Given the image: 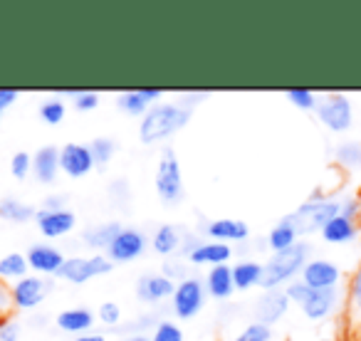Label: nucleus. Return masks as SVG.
Returning <instances> with one entry per match:
<instances>
[{"label": "nucleus", "mask_w": 361, "mask_h": 341, "mask_svg": "<svg viewBox=\"0 0 361 341\" xmlns=\"http://www.w3.org/2000/svg\"><path fill=\"white\" fill-rule=\"evenodd\" d=\"M55 324H57V329L65 331V334L80 336V334L92 331V326L97 324V314L87 309V306H67V309L57 311Z\"/></svg>", "instance_id": "20"}, {"label": "nucleus", "mask_w": 361, "mask_h": 341, "mask_svg": "<svg viewBox=\"0 0 361 341\" xmlns=\"http://www.w3.org/2000/svg\"><path fill=\"white\" fill-rule=\"evenodd\" d=\"M231 341H272V326L260 324L252 319L250 324H245Z\"/></svg>", "instance_id": "36"}, {"label": "nucleus", "mask_w": 361, "mask_h": 341, "mask_svg": "<svg viewBox=\"0 0 361 341\" xmlns=\"http://www.w3.org/2000/svg\"><path fill=\"white\" fill-rule=\"evenodd\" d=\"M300 280L310 290H336L341 282V270L326 257H310V262L302 270Z\"/></svg>", "instance_id": "13"}, {"label": "nucleus", "mask_w": 361, "mask_h": 341, "mask_svg": "<svg viewBox=\"0 0 361 341\" xmlns=\"http://www.w3.org/2000/svg\"><path fill=\"white\" fill-rule=\"evenodd\" d=\"M310 287L305 285L302 280H295V282H290V285L285 287V294H287V299L292 302V304H297V306H302V302L310 297Z\"/></svg>", "instance_id": "42"}, {"label": "nucleus", "mask_w": 361, "mask_h": 341, "mask_svg": "<svg viewBox=\"0 0 361 341\" xmlns=\"http://www.w3.org/2000/svg\"><path fill=\"white\" fill-rule=\"evenodd\" d=\"M188 230H183L180 225H173V223H166V225L156 228V232L151 235V250L161 257H173L180 255L183 250V242H186Z\"/></svg>", "instance_id": "19"}, {"label": "nucleus", "mask_w": 361, "mask_h": 341, "mask_svg": "<svg viewBox=\"0 0 361 341\" xmlns=\"http://www.w3.org/2000/svg\"><path fill=\"white\" fill-rule=\"evenodd\" d=\"M297 242H300V235H297L285 221H277L265 237V245L270 252H282V250H287V247L297 245Z\"/></svg>", "instance_id": "29"}, {"label": "nucleus", "mask_w": 361, "mask_h": 341, "mask_svg": "<svg viewBox=\"0 0 361 341\" xmlns=\"http://www.w3.org/2000/svg\"><path fill=\"white\" fill-rule=\"evenodd\" d=\"M208 302V292L206 285H203V277H186V280L176 282L173 297H171V314L180 321H191L196 319L198 314L203 311Z\"/></svg>", "instance_id": "5"}, {"label": "nucleus", "mask_w": 361, "mask_h": 341, "mask_svg": "<svg viewBox=\"0 0 361 341\" xmlns=\"http://www.w3.org/2000/svg\"><path fill=\"white\" fill-rule=\"evenodd\" d=\"M27 267H30L32 275L40 277H57L65 265L67 255L55 245H47V242H35V245L27 247L25 252Z\"/></svg>", "instance_id": "12"}, {"label": "nucleus", "mask_w": 361, "mask_h": 341, "mask_svg": "<svg viewBox=\"0 0 361 341\" xmlns=\"http://www.w3.org/2000/svg\"><path fill=\"white\" fill-rule=\"evenodd\" d=\"M109 198L116 203V198H121V203L129 201V183H126V178H116V181H111L109 186Z\"/></svg>", "instance_id": "45"}, {"label": "nucleus", "mask_w": 361, "mask_h": 341, "mask_svg": "<svg viewBox=\"0 0 361 341\" xmlns=\"http://www.w3.org/2000/svg\"><path fill=\"white\" fill-rule=\"evenodd\" d=\"M116 106H119L124 114H129V116H144L146 111L151 109L149 106V101L141 97V92L139 89H126V92H119L116 94Z\"/></svg>", "instance_id": "34"}, {"label": "nucleus", "mask_w": 361, "mask_h": 341, "mask_svg": "<svg viewBox=\"0 0 361 341\" xmlns=\"http://www.w3.org/2000/svg\"><path fill=\"white\" fill-rule=\"evenodd\" d=\"M97 321H99L102 326H106V329H119L121 326V306L116 304L114 299L102 302L99 309H97Z\"/></svg>", "instance_id": "37"}, {"label": "nucleus", "mask_w": 361, "mask_h": 341, "mask_svg": "<svg viewBox=\"0 0 361 341\" xmlns=\"http://www.w3.org/2000/svg\"><path fill=\"white\" fill-rule=\"evenodd\" d=\"M60 170L72 181L90 176L92 170H94V159H92L90 144L67 141L65 146H60Z\"/></svg>", "instance_id": "11"}, {"label": "nucleus", "mask_w": 361, "mask_h": 341, "mask_svg": "<svg viewBox=\"0 0 361 341\" xmlns=\"http://www.w3.org/2000/svg\"><path fill=\"white\" fill-rule=\"evenodd\" d=\"M151 245V237L146 235L141 228H121L119 235L111 240V245L106 247L104 255L109 257L114 265H129V262L139 260L141 255L146 252V247Z\"/></svg>", "instance_id": "9"}, {"label": "nucleus", "mask_w": 361, "mask_h": 341, "mask_svg": "<svg viewBox=\"0 0 361 341\" xmlns=\"http://www.w3.org/2000/svg\"><path fill=\"white\" fill-rule=\"evenodd\" d=\"M176 290V282H171L164 272H144V275L136 280V297H139L144 304H164L166 299L171 302Z\"/></svg>", "instance_id": "14"}, {"label": "nucleus", "mask_w": 361, "mask_h": 341, "mask_svg": "<svg viewBox=\"0 0 361 341\" xmlns=\"http://www.w3.org/2000/svg\"><path fill=\"white\" fill-rule=\"evenodd\" d=\"M282 341H297V339H292V336H287V339H282Z\"/></svg>", "instance_id": "52"}, {"label": "nucleus", "mask_w": 361, "mask_h": 341, "mask_svg": "<svg viewBox=\"0 0 361 341\" xmlns=\"http://www.w3.org/2000/svg\"><path fill=\"white\" fill-rule=\"evenodd\" d=\"M11 314H16V311H13V302H11V285L0 280V319H6V316H11Z\"/></svg>", "instance_id": "44"}, {"label": "nucleus", "mask_w": 361, "mask_h": 341, "mask_svg": "<svg viewBox=\"0 0 361 341\" xmlns=\"http://www.w3.org/2000/svg\"><path fill=\"white\" fill-rule=\"evenodd\" d=\"M57 173L60 170V149L52 144L40 146V149L32 154V176L35 181H40L42 186H52L57 181Z\"/></svg>", "instance_id": "18"}, {"label": "nucleus", "mask_w": 361, "mask_h": 341, "mask_svg": "<svg viewBox=\"0 0 361 341\" xmlns=\"http://www.w3.org/2000/svg\"><path fill=\"white\" fill-rule=\"evenodd\" d=\"M154 188L159 201L166 208H176L183 196H186V183H183V168H180V159L171 146H164L156 163L154 173Z\"/></svg>", "instance_id": "4"}, {"label": "nucleus", "mask_w": 361, "mask_h": 341, "mask_svg": "<svg viewBox=\"0 0 361 341\" xmlns=\"http://www.w3.org/2000/svg\"><path fill=\"white\" fill-rule=\"evenodd\" d=\"M317 341H334V339H317Z\"/></svg>", "instance_id": "53"}, {"label": "nucleus", "mask_w": 361, "mask_h": 341, "mask_svg": "<svg viewBox=\"0 0 361 341\" xmlns=\"http://www.w3.org/2000/svg\"><path fill=\"white\" fill-rule=\"evenodd\" d=\"M198 232L206 235L208 240L226 242V245H240V242H247V237H250V225L245 221H238V218H211V221L201 223Z\"/></svg>", "instance_id": "10"}, {"label": "nucleus", "mask_w": 361, "mask_h": 341, "mask_svg": "<svg viewBox=\"0 0 361 341\" xmlns=\"http://www.w3.org/2000/svg\"><path fill=\"white\" fill-rule=\"evenodd\" d=\"M208 97L206 89H191V92H178V104L188 106V109L193 111V106H198L203 99Z\"/></svg>", "instance_id": "43"}, {"label": "nucleus", "mask_w": 361, "mask_h": 341, "mask_svg": "<svg viewBox=\"0 0 361 341\" xmlns=\"http://www.w3.org/2000/svg\"><path fill=\"white\" fill-rule=\"evenodd\" d=\"M233 282L235 292H247L252 287H260L262 282V262L252 257H243L233 265Z\"/></svg>", "instance_id": "25"}, {"label": "nucleus", "mask_w": 361, "mask_h": 341, "mask_svg": "<svg viewBox=\"0 0 361 341\" xmlns=\"http://www.w3.org/2000/svg\"><path fill=\"white\" fill-rule=\"evenodd\" d=\"M37 114H40V119L45 121L47 126H60L67 116V101L62 99V97L52 94L37 106Z\"/></svg>", "instance_id": "33"}, {"label": "nucleus", "mask_w": 361, "mask_h": 341, "mask_svg": "<svg viewBox=\"0 0 361 341\" xmlns=\"http://www.w3.org/2000/svg\"><path fill=\"white\" fill-rule=\"evenodd\" d=\"M344 316H346L349 329H359L361 326V262H359V267H356L354 275H351L349 292H346Z\"/></svg>", "instance_id": "27"}, {"label": "nucleus", "mask_w": 361, "mask_h": 341, "mask_svg": "<svg viewBox=\"0 0 361 341\" xmlns=\"http://www.w3.org/2000/svg\"><path fill=\"white\" fill-rule=\"evenodd\" d=\"M161 272H164L166 277H169L171 282L176 280H186V277H191V265H188V260H178V257H166L164 265H161Z\"/></svg>", "instance_id": "39"}, {"label": "nucleus", "mask_w": 361, "mask_h": 341, "mask_svg": "<svg viewBox=\"0 0 361 341\" xmlns=\"http://www.w3.org/2000/svg\"><path fill=\"white\" fill-rule=\"evenodd\" d=\"M114 270V262L104 255V252H92V255H72L65 260L60 270V280L70 282V285H87V282L104 277Z\"/></svg>", "instance_id": "7"}, {"label": "nucleus", "mask_w": 361, "mask_h": 341, "mask_svg": "<svg viewBox=\"0 0 361 341\" xmlns=\"http://www.w3.org/2000/svg\"><path fill=\"white\" fill-rule=\"evenodd\" d=\"M42 211H67V196L65 193H50V196H45Z\"/></svg>", "instance_id": "46"}, {"label": "nucleus", "mask_w": 361, "mask_h": 341, "mask_svg": "<svg viewBox=\"0 0 361 341\" xmlns=\"http://www.w3.org/2000/svg\"><path fill=\"white\" fill-rule=\"evenodd\" d=\"M191 267H216V265H228L233 260V245L216 240H201V245L193 247L186 255Z\"/></svg>", "instance_id": "17"}, {"label": "nucleus", "mask_w": 361, "mask_h": 341, "mask_svg": "<svg viewBox=\"0 0 361 341\" xmlns=\"http://www.w3.org/2000/svg\"><path fill=\"white\" fill-rule=\"evenodd\" d=\"M11 176L18 181H25L27 176H32V154L27 151H18L11 159Z\"/></svg>", "instance_id": "40"}, {"label": "nucleus", "mask_w": 361, "mask_h": 341, "mask_svg": "<svg viewBox=\"0 0 361 341\" xmlns=\"http://www.w3.org/2000/svg\"><path fill=\"white\" fill-rule=\"evenodd\" d=\"M193 111L178 101H159L139 121V141L144 146H154L183 131L191 121Z\"/></svg>", "instance_id": "1"}, {"label": "nucleus", "mask_w": 361, "mask_h": 341, "mask_svg": "<svg viewBox=\"0 0 361 341\" xmlns=\"http://www.w3.org/2000/svg\"><path fill=\"white\" fill-rule=\"evenodd\" d=\"M285 97H287V101H290L292 106H297V109H302V111H314L317 109V101H319V97H317L314 92H312V89H302V87L287 89Z\"/></svg>", "instance_id": "38"}, {"label": "nucleus", "mask_w": 361, "mask_h": 341, "mask_svg": "<svg viewBox=\"0 0 361 341\" xmlns=\"http://www.w3.org/2000/svg\"><path fill=\"white\" fill-rule=\"evenodd\" d=\"M52 292V280L40 275H27L23 280L11 285V302L13 311H35L42 302L47 299V294Z\"/></svg>", "instance_id": "8"}, {"label": "nucleus", "mask_w": 361, "mask_h": 341, "mask_svg": "<svg viewBox=\"0 0 361 341\" xmlns=\"http://www.w3.org/2000/svg\"><path fill=\"white\" fill-rule=\"evenodd\" d=\"M124 341H151V336L149 334H129V336H124Z\"/></svg>", "instance_id": "51"}, {"label": "nucleus", "mask_w": 361, "mask_h": 341, "mask_svg": "<svg viewBox=\"0 0 361 341\" xmlns=\"http://www.w3.org/2000/svg\"><path fill=\"white\" fill-rule=\"evenodd\" d=\"M361 213V201L359 198H346V201H341V216L351 218V221H356Z\"/></svg>", "instance_id": "48"}, {"label": "nucleus", "mask_w": 361, "mask_h": 341, "mask_svg": "<svg viewBox=\"0 0 361 341\" xmlns=\"http://www.w3.org/2000/svg\"><path fill=\"white\" fill-rule=\"evenodd\" d=\"M336 304H339V290H312L300 309L310 321H322L336 309Z\"/></svg>", "instance_id": "22"}, {"label": "nucleus", "mask_w": 361, "mask_h": 341, "mask_svg": "<svg viewBox=\"0 0 361 341\" xmlns=\"http://www.w3.org/2000/svg\"><path fill=\"white\" fill-rule=\"evenodd\" d=\"M139 92H141V97L149 101V106L159 104V101L164 99V89H159V87H141Z\"/></svg>", "instance_id": "49"}, {"label": "nucleus", "mask_w": 361, "mask_h": 341, "mask_svg": "<svg viewBox=\"0 0 361 341\" xmlns=\"http://www.w3.org/2000/svg\"><path fill=\"white\" fill-rule=\"evenodd\" d=\"M3 114H6V111H3V109H0V119H3Z\"/></svg>", "instance_id": "54"}, {"label": "nucleus", "mask_w": 361, "mask_h": 341, "mask_svg": "<svg viewBox=\"0 0 361 341\" xmlns=\"http://www.w3.org/2000/svg\"><path fill=\"white\" fill-rule=\"evenodd\" d=\"M341 213V201L331 196H312L307 198L302 206H297L292 213L282 216L280 221H285L292 230L300 237L312 235V232H322V228L336 218Z\"/></svg>", "instance_id": "3"}, {"label": "nucleus", "mask_w": 361, "mask_h": 341, "mask_svg": "<svg viewBox=\"0 0 361 341\" xmlns=\"http://www.w3.org/2000/svg\"><path fill=\"white\" fill-rule=\"evenodd\" d=\"M57 97H70L72 99V106H75L77 111H82V114H90V111L99 109L102 104V94L94 89H60L55 92Z\"/></svg>", "instance_id": "30"}, {"label": "nucleus", "mask_w": 361, "mask_h": 341, "mask_svg": "<svg viewBox=\"0 0 361 341\" xmlns=\"http://www.w3.org/2000/svg\"><path fill=\"white\" fill-rule=\"evenodd\" d=\"M35 225L47 240H60V237L70 235L77 228V213L75 211H37Z\"/></svg>", "instance_id": "15"}, {"label": "nucleus", "mask_w": 361, "mask_h": 341, "mask_svg": "<svg viewBox=\"0 0 361 341\" xmlns=\"http://www.w3.org/2000/svg\"><path fill=\"white\" fill-rule=\"evenodd\" d=\"M359 230H361L359 223L339 213V216L331 218V221L322 228L319 235L326 245H349V242H354L356 237H359Z\"/></svg>", "instance_id": "23"}, {"label": "nucleus", "mask_w": 361, "mask_h": 341, "mask_svg": "<svg viewBox=\"0 0 361 341\" xmlns=\"http://www.w3.org/2000/svg\"><path fill=\"white\" fill-rule=\"evenodd\" d=\"M314 114L319 124L329 129L331 134H344L354 124V104L341 92H326L324 97H319Z\"/></svg>", "instance_id": "6"}, {"label": "nucleus", "mask_w": 361, "mask_h": 341, "mask_svg": "<svg viewBox=\"0 0 361 341\" xmlns=\"http://www.w3.org/2000/svg\"><path fill=\"white\" fill-rule=\"evenodd\" d=\"M70 341H109V339H106V334H102V331H87V334H80Z\"/></svg>", "instance_id": "50"}, {"label": "nucleus", "mask_w": 361, "mask_h": 341, "mask_svg": "<svg viewBox=\"0 0 361 341\" xmlns=\"http://www.w3.org/2000/svg\"><path fill=\"white\" fill-rule=\"evenodd\" d=\"M30 275V267H27L25 252H6L0 257V280L13 285V282L23 280V277Z\"/></svg>", "instance_id": "28"}, {"label": "nucleus", "mask_w": 361, "mask_h": 341, "mask_svg": "<svg viewBox=\"0 0 361 341\" xmlns=\"http://www.w3.org/2000/svg\"><path fill=\"white\" fill-rule=\"evenodd\" d=\"M203 285H206L208 299L226 302L235 292V282H233V265H216L208 267L206 277H203Z\"/></svg>", "instance_id": "21"}, {"label": "nucleus", "mask_w": 361, "mask_h": 341, "mask_svg": "<svg viewBox=\"0 0 361 341\" xmlns=\"http://www.w3.org/2000/svg\"><path fill=\"white\" fill-rule=\"evenodd\" d=\"M20 99V92L18 89H8V87H0V109L8 111L16 101Z\"/></svg>", "instance_id": "47"}, {"label": "nucleus", "mask_w": 361, "mask_h": 341, "mask_svg": "<svg viewBox=\"0 0 361 341\" xmlns=\"http://www.w3.org/2000/svg\"><path fill=\"white\" fill-rule=\"evenodd\" d=\"M149 336L151 341H186V334H183L180 324L173 319H161Z\"/></svg>", "instance_id": "35"}, {"label": "nucleus", "mask_w": 361, "mask_h": 341, "mask_svg": "<svg viewBox=\"0 0 361 341\" xmlns=\"http://www.w3.org/2000/svg\"><path fill=\"white\" fill-rule=\"evenodd\" d=\"M35 216H37V208L25 201H20V198H16V196L0 198V221L16 223V225H25V223L35 221Z\"/></svg>", "instance_id": "26"}, {"label": "nucleus", "mask_w": 361, "mask_h": 341, "mask_svg": "<svg viewBox=\"0 0 361 341\" xmlns=\"http://www.w3.org/2000/svg\"><path fill=\"white\" fill-rule=\"evenodd\" d=\"M290 304H292V302L287 299L285 290H267V292H262V294L257 297L255 306H252V314H255V321L272 326L287 314Z\"/></svg>", "instance_id": "16"}, {"label": "nucleus", "mask_w": 361, "mask_h": 341, "mask_svg": "<svg viewBox=\"0 0 361 341\" xmlns=\"http://www.w3.org/2000/svg\"><path fill=\"white\" fill-rule=\"evenodd\" d=\"M121 228H124V223L121 221L97 223V225H90L85 232H82V242L94 252H106V247H109L111 240L119 235Z\"/></svg>", "instance_id": "24"}, {"label": "nucleus", "mask_w": 361, "mask_h": 341, "mask_svg": "<svg viewBox=\"0 0 361 341\" xmlns=\"http://www.w3.org/2000/svg\"><path fill=\"white\" fill-rule=\"evenodd\" d=\"M310 242L300 240L297 245L287 247L282 252H270L265 262H262V282L260 290H285L290 282H295L297 275H302L305 265L310 262Z\"/></svg>", "instance_id": "2"}, {"label": "nucleus", "mask_w": 361, "mask_h": 341, "mask_svg": "<svg viewBox=\"0 0 361 341\" xmlns=\"http://www.w3.org/2000/svg\"><path fill=\"white\" fill-rule=\"evenodd\" d=\"M334 161L344 168L354 170L361 168V141L359 139H349L341 141V144L334 146Z\"/></svg>", "instance_id": "32"}, {"label": "nucleus", "mask_w": 361, "mask_h": 341, "mask_svg": "<svg viewBox=\"0 0 361 341\" xmlns=\"http://www.w3.org/2000/svg\"><path fill=\"white\" fill-rule=\"evenodd\" d=\"M90 151H92V159H94V168L104 170L111 163L116 151H119V144L111 136H94L90 141Z\"/></svg>", "instance_id": "31"}, {"label": "nucleus", "mask_w": 361, "mask_h": 341, "mask_svg": "<svg viewBox=\"0 0 361 341\" xmlns=\"http://www.w3.org/2000/svg\"><path fill=\"white\" fill-rule=\"evenodd\" d=\"M23 339V324L18 319L6 316V319H0V341H20Z\"/></svg>", "instance_id": "41"}]
</instances>
